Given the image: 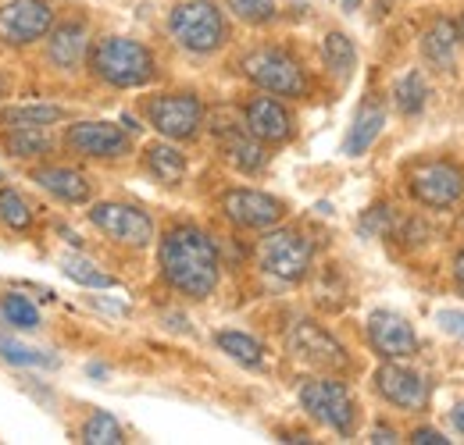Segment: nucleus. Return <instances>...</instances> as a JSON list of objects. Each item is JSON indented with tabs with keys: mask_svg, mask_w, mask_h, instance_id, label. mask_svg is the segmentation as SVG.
<instances>
[{
	"mask_svg": "<svg viewBox=\"0 0 464 445\" xmlns=\"http://www.w3.org/2000/svg\"><path fill=\"white\" fill-rule=\"evenodd\" d=\"M161 275L175 292L208 299L218 289V250L208 232L179 224L161 239Z\"/></svg>",
	"mask_w": 464,
	"mask_h": 445,
	"instance_id": "obj_1",
	"label": "nucleus"
},
{
	"mask_svg": "<svg viewBox=\"0 0 464 445\" xmlns=\"http://www.w3.org/2000/svg\"><path fill=\"white\" fill-rule=\"evenodd\" d=\"M90 68L97 79H104L108 86L115 90H140L154 79L158 64H154V54L136 43V40H125V36H108L93 47L90 54Z\"/></svg>",
	"mask_w": 464,
	"mask_h": 445,
	"instance_id": "obj_2",
	"label": "nucleus"
},
{
	"mask_svg": "<svg viewBox=\"0 0 464 445\" xmlns=\"http://www.w3.org/2000/svg\"><path fill=\"white\" fill-rule=\"evenodd\" d=\"M175 43L193 54H211L226 43V18L211 0H186L169 14Z\"/></svg>",
	"mask_w": 464,
	"mask_h": 445,
	"instance_id": "obj_3",
	"label": "nucleus"
},
{
	"mask_svg": "<svg viewBox=\"0 0 464 445\" xmlns=\"http://www.w3.org/2000/svg\"><path fill=\"white\" fill-rule=\"evenodd\" d=\"M239 68L254 86H261V90H268L276 97H304L307 93V75H304L300 61L286 54V51L261 47V51L243 57Z\"/></svg>",
	"mask_w": 464,
	"mask_h": 445,
	"instance_id": "obj_4",
	"label": "nucleus"
},
{
	"mask_svg": "<svg viewBox=\"0 0 464 445\" xmlns=\"http://www.w3.org/2000/svg\"><path fill=\"white\" fill-rule=\"evenodd\" d=\"M311 257H314L311 242H307L300 232H293V228H276V232H268V235L261 239V246H257V264H261V271H268L272 279H279V281L304 279V275L311 271Z\"/></svg>",
	"mask_w": 464,
	"mask_h": 445,
	"instance_id": "obj_5",
	"label": "nucleus"
},
{
	"mask_svg": "<svg viewBox=\"0 0 464 445\" xmlns=\"http://www.w3.org/2000/svg\"><path fill=\"white\" fill-rule=\"evenodd\" d=\"M300 406L325 428H333L336 435L350 439L353 435V421H357V406L350 399V392L343 382H329V378H318V382H304L300 385Z\"/></svg>",
	"mask_w": 464,
	"mask_h": 445,
	"instance_id": "obj_6",
	"label": "nucleus"
},
{
	"mask_svg": "<svg viewBox=\"0 0 464 445\" xmlns=\"http://www.w3.org/2000/svg\"><path fill=\"white\" fill-rule=\"evenodd\" d=\"M54 29V11L44 0H7L0 7V40L7 47H25Z\"/></svg>",
	"mask_w": 464,
	"mask_h": 445,
	"instance_id": "obj_7",
	"label": "nucleus"
},
{
	"mask_svg": "<svg viewBox=\"0 0 464 445\" xmlns=\"http://www.w3.org/2000/svg\"><path fill=\"white\" fill-rule=\"evenodd\" d=\"M411 193L418 204L447 211L464 196V171L450 161H429L411 171Z\"/></svg>",
	"mask_w": 464,
	"mask_h": 445,
	"instance_id": "obj_8",
	"label": "nucleus"
},
{
	"mask_svg": "<svg viewBox=\"0 0 464 445\" xmlns=\"http://www.w3.org/2000/svg\"><path fill=\"white\" fill-rule=\"evenodd\" d=\"M147 118L165 139H193L204 121V104L193 93H165V97L150 100Z\"/></svg>",
	"mask_w": 464,
	"mask_h": 445,
	"instance_id": "obj_9",
	"label": "nucleus"
},
{
	"mask_svg": "<svg viewBox=\"0 0 464 445\" xmlns=\"http://www.w3.org/2000/svg\"><path fill=\"white\" fill-rule=\"evenodd\" d=\"M90 222L97 224L108 239L125 242V246H150V239H154V222H150V214H143V211L132 207V204H115V200L97 204V207L90 211Z\"/></svg>",
	"mask_w": 464,
	"mask_h": 445,
	"instance_id": "obj_10",
	"label": "nucleus"
},
{
	"mask_svg": "<svg viewBox=\"0 0 464 445\" xmlns=\"http://www.w3.org/2000/svg\"><path fill=\"white\" fill-rule=\"evenodd\" d=\"M286 346L300 364H311V367H322V371L347 367V349L325 328H318L314 321H296L286 335Z\"/></svg>",
	"mask_w": 464,
	"mask_h": 445,
	"instance_id": "obj_11",
	"label": "nucleus"
},
{
	"mask_svg": "<svg viewBox=\"0 0 464 445\" xmlns=\"http://www.w3.org/2000/svg\"><path fill=\"white\" fill-rule=\"evenodd\" d=\"M222 211L239 228H272V224L283 222L286 204L272 193H261V189H229L222 196Z\"/></svg>",
	"mask_w": 464,
	"mask_h": 445,
	"instance_id": "obj_12",
	"label": "nucleus"
},
{
	"mask_svg": "<svg viewBox=\"0 0 464 445\" xmlns=\"http://www.w3.org/2000/svg\"><path fill=\"white\" fill-rule=\"evenodd\" d=\"M368 342L382 360H407L418 353V335L397 310H372L368 314Z\"/></svg>",
	"mask_w": 464,
	"mask_h": 445,
	"instance_id": "obj_13",
	"label": "nucleus"
},
{
	"mask_svg": "<svg viewBox=\"0 0 464 445\" xmlns=\"http://www.w3.org/2000/svg\"><path fill=\"white\" fill-rule=\"evenodd\" d=\"M68 150L79 157H121L129 154V132L111 121H79L64 136Z\"/></svg>",
	"mask_w": 464,
	"mask_h": 445,
	"instance_id": "obj_14",
	"label": "nucleus"
},
{
	"mask_svg": "<svg viewBox=\"0 0 464 445\" xmlns=\"http://www.w3.org/2000/svg\"><path fill=\"white\" fill-rule=\"evenodd\" d=\"M375 389H379V395L386 402H393L401 410H425L429 406V395H432L429 382L418 371L401 367V364H382L375 371Z\"/></svg>",
	"mask_w": 464,
	"mask_h": 445,
	"instance_id": "obj_15",
	"label": "nucleus"
},
{
	"mask_svg": "<svg viewBox=\"0 0 464 445\" xmlns=\"http://www.w3.org/2000/svg\"><path fill=\"white\" fill-rule=\"evenodd\" d=\"M246 132L254 139H261V143H286L293 136V118L279 100L257 97L246 108Z\"/></svg>",
	"mask_w": 464,
	"mask_h": 445,
	"instance_id": "obj_16",
	"label": "nucleus"
},
{
	"mask_svg": "<svg viewBox=\"0 0 464 445\" xmlns=\"http://www.w3.org/2000/svg\"><path fill=\"white\" fill-rule=\"evenodd\" d=\"M47 36H51V40H47V54H51V61H54L58 68L72 71V68L82 64L86 47H90V36H86V25H82V22H64L58 29H51Z\"/></svg>",
	"mask_w": 464,
	"mask_h": 445,
	"instance_id": "obj_17",
	"label": "nucleus"
},
{
	"mask_svg": "<svg viewBox=\"0 0 464 445\" xmlns=\"http://www.w3.org/2000/svg\"><path fill=\"white\" fill-rule=\"evenodd\" d=\"M421 54H425V61L432 68H440V71H447L454 64V57H458V29H454L450 18H436L421 33Z\"/></svg>",
	"mask_w": 464,
	"mask_h": 445,
	"instance_id": "obj_18",
	"label": "nucleus"
},
{
	"mask_svg": "<svg viewBox=\"0 0 464 445\" xmlns=\"http://www.w3.org/2000/svg\"><path fill=\"white\" fill-rule=\"evenodd\" d=\"M36 182L51 196H58L61 204H86L90 200V178L75 167H44V171H36Z\"/></svg>",
	"mask_w": 464,
	"mask_h": 445,
	"instance_id": "obj_19",
	"label": "nucleus"
},
{
	"mask_svg": "<svg viewBox=\"0 0 464 445\" xmlns=\"http://www.w3.org/2000/svg\"><path fill=\"white\" fill-rule=\"evenodd\" d=\"M382 125H386V111H382L375 100H368V104L357 111L353 125H350L347 143H343V154H347V157H361V154L379 139Z\"/></svg>",
	"mask_w": 464,
	"mask_h": 445,
	"instance_id": "obj_20",
	"label": "nucleus"
},
{
	"mask_svg": "<svg viewBox=\"0 0 464 445\" xmlns=\"http://www.w3.org/2000/svg\"><path fill=\"white\" fill-rule=\"evenodd\" d=\"M147 171L165 185H179L186 178V157L172 143H154V147H147Z\"/></svg>",
	"mask_w": 464,
	"mask_h": 445,
	"instance_id": "obj_21",
	"label": "nucleus"
},
{
	"mask_svg": "<svg viewBox=\"0 0 464 445\" xmlns=\"http://www.w3.org/2000/svg\"><path fill=\"white\" fill-rule=\"evenodd\" d=\"M222 150H226V161H229L232 167H239V171H246V175L265 167L261 139H254L250 132H229L226 143H222Z\"/></svg>",
	"mask_w": 464,
	"mask_h": 445,
	"instance_id": "obj_22",
	"label": "nucleus"
},
{
	"mask_svg": "<svg viewBox=\"0 0 464 445\" xmlns=\"http://www.w3.org/2000/svg\"><path fill=\"white\" fill-rule=\"evenodd\" d=\"M215 342H218L222 353H229L232 360L243 364V367H261V360H265L261 342L246 332H218L215 335Z\"/></svg>",
	"mask_w": 464,
	"mask_h": 445,
	"instance_id": "obj_23",
	"label": "nucleus"
},
{
	"mask_svg": "<svg viewBox=\"0 0 464 445\" xmlns=\"http://www.w3.org/2000/svg\"><path fill=\"white\" fill-rule=\"evenodd\" d=\"M0 321L11 325L14 332H36V328H40V310H36L25 296L7 292V296L0 299Z\"/></svg>",
	"mask_w": 464,
	"mask_h": 445,
	"instance_id": "obj_24",
	"label": "nucleus"
},
{
	"mask_svg": "<svg viewBox=\"0 0 464 445\" xmlns=\"http://www.w3.org/2000/svg\"><path fill=\"white\" fill-rule=\"evenodd\" d=\"M322 54H325L329 71H333L340 82H347L350 71H353V64H357V51H353L350 36H343V33H329L325 43H322Z\"/></svg>",
	"mask_w": 464,
	"mask_h": 445,
	"instance_id": "obj_25",
	"label": "nucleus"
},
{
	"mask_svg": "<svg viewBox=\"0 0 464 445\" xmlns=\"http://www.w3.org/2000/svg\"><path fill=\"white\" fill-rule=\"evenodd\" d=\"M0 356L14 367H58V356L54 353H44V349H33L18 338H7L0 335Z\"/></svg>",
	"mask_w": 464,
	"mask_h": 445,
	"instance_id": "obj_26",
	"label": "nucleus"
},
{
	"mask_svg": "<svg viewBox=\"0 0 464 445\" xmlns=\"http://www.w3.org/2000/svg\"><path fill=\"white\" fill-rule=\"evenodd\" d=\"M61 271H64V275H68L72 281H75V285H86V289H115V285H118V281L108 275V271H101L93 260H86V257H79V253L64 257Z\"/></svg>",
	"mask_w": 464,
	"mask_h": 445,
	"instance_id": "obj_27",
	"label": "nucleus"
},
{
	"mask_svg": "<svg viewBox=\"0 0 464 445\" xmlns=\"http://www.w3.org/2000/svg\"><path fill=\"white\" fill-rule=\"evenodd\" d=\"M61 118H64V111L54 108V104H25V108H11L4 114V121L11 128H47Z\"/></svg>",
	"mask_w": 464,
	"mask_h": 445,
	"instance_id": "obj_28",
	"label": "nucleus"
},
{
	"mask_svg": "<svg viewBox=\"0 0 464 445\" xmlns=\"http://www.w3.org/2000/svg\"><path fill=\"white\" fill-rule=\"evenodd\" d=\"M393 100H397V108L404 114H418L425 108V100H429V86H425V79H421V71H407L404 79H397V86H393Z\"/></svg>",
	"mask_w": 464,
	"mask_h": 445,
	"instance_id": "obj_29",
	"label": "nucleus"
},
{
	"mask_svg": "<svg viewBox=\"0 0 464 445\" xmlns=\"http://www.w3.org/2000/svg\"><path fill=\"white\" fill-rule=\"evenodd\" d=\"M82 442L86 445H121L125 442V431H121V424H118L111 413L97 410V413L82 424Z\"/></svg>",
	"mask_w": 464,
	"mask_h": 445,
	"instance_id": "obj_30",
	"label": "nucleus"
},
{
	"mask_svg": "<svg viewBox=\"0 0 464 445\" xmlns=\"http://www.w3.org/2000/svg\"><path fill=\"white\" fill-rule=\"evenodd\" d=\"M0 222L11 232H25L33 224V211L18 189H0Z\"/></svg>",
	"mask_w": 464,
	"mask_h": 445,
	"instance_id": "obj_31",
	"label": "nucleus"
},
{
	"mask_svg": "<svg viewBox=\"0 0 464 445\" xmlns=\"http://www.w3.org/2000/svg\"><path fill=\"white\" fill-rule=\"evenodd\" d=\"M4 143H7V150L14 157H40L51 147L47 136H44V128H11V136Z\"/></svg>",
	"mask_w": 464,
	"mask_h": 445,
	"instance_id": "obj_32",
	"label": "nucleus"
},
{
	"mask_svg": "<svg viewBox=\"0 0 464 445\" xmlns=\"http://www.w3.org/2000/svg\"><path fill=\"white\" fill-rule=\"evenodd\" d=\"M229 11L250 25H265L276 18V0H229Z\"/></svg>",
	"mask_w": 464,
	"mask_h": 445,
	"instance_id": "obj_33",
	"label": "nucleus"
},
{
	"mask_svg": "<svg viewBox=\"0 0 464 445\" xmlns=\"http://www.w3.org/2000/svg\"><path fill=\"white\" fill-rule=\"evenodd\" d=\"M386 224H390V207H372V211L361 218V228H364L368 235H379V232H386Z\"/></svg>",
	"mask_w": 464,
	"mask_h": 445,
	"instance_id": "obj_34",
	"label": "nucleus"
},
{
	"mask_svg": "<svg viewBox=\"0 0 464 445\" xmlns=\"http://www.w3.org/2000/svg\"><path fill=\"white\" fill-rule=\"evenodd\" d=\"M436 321H440V328H443L447 335L464 338V310H440Z\"/></svg>",
	"mask_w": 464,
	"mask_h": 445,
	"instance_id": "obj_35",
	"label": "nucleus"
},
{
	"mask_svg": "<svg viewBox=\"0 0 464 445\" xmlns=\"http://www.w3.org/2000/svg\"><path fill=\"white\" fill-rule=\"evenodd\" d=\"M411 442H418V445H447V439H443L436 428H418V431L411 435Z\"/></svg>",
	"mask_w": 464,
	"mask_h": 445,
	"instance_id": "obj_36",
	"label": "nucleus"
},
{
	"mask_svg": "<svg viewBox=\"0 0 464 445\" xmlns=\"http://www.w3.org/2000/svg\"><path fill=\"white\" fill-rule=\"evenodd\" d=\"M372 442H397V435H393L390 428H375V431H372Z\"/></svg>",
	"mask_w": 464,
	"mask_h": 445,
	"instance_id": "obj_37",
	"label": "nucleus"
},
{
	"mask_svg": "<svg viewBox=\"0 0 464 445\" xmlns=\"http://www.w3.org/2000/svg\"><path fill=\"white\" fill-rule=\"evenodd\" d=\"M454 279H458V285L464 289V250L454 257Z\"/></svg>",
	"mask_w": 464,
	"mask_h": 445,
	"instance_id": "obj_38",
	"label": "nucleus"
},
{
	"mask_svg": "<svg viewBox=\"0 0 464 445\" xmlns=\"http://www.w3.org/2000/svg\"><path fill=\"white\" fill-rule=\"evenodd\" d=\"M450 421H454V431H461V435H464V402H461V406H454Z\"/></svg>",
	"mask_w": 464,
	"mask_h": 445,
	"instance_id": "obj_39",
	"label": "nucleus"
}]
</instances>
